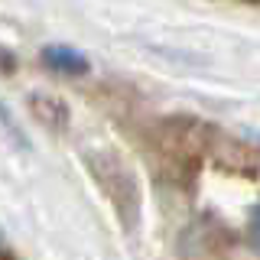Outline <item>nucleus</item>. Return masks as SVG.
Here are the masks:
<instances>
[{
  "instance_id": "obj_1",
  "label": "nucleus",
  "mask_w": 260,
  "mask_h": 260,
  "mask_svg": "<svg viewBox=\"0 0 260 260\" xmlns=\"http://www.w3.org/2000/svg\"><path fill=\"white\" fill-rule=\"evenodd\" d=\"M43 62L55 72H65V75H85L88 72V59L81 52H75V49H69V46H46Z\"/></svg>"
},
{
  "instance_id": "obj_2",
  "label": "nucleus",
  "mask_w": 260,
  "mask_h": 260,
  "mask_svg": "<svg viewBox=\"0 0 260 260\" xmlns=\"http://www.w3.org/2000/svg\"><path fill=\"white\" fill-rule=\"evenodd\" d=\"M29 111L49 127H65L69 124V108L59 104L55 98H49V94H32L29 98Z\"/></svg>"
},
{
  "instance_id": "obj_3",
  "label": "nucleus",
  "mask_w": 260,
  "mask_h": 260,
  "mask_svg": "<svg viewBox=\"0 0 260 260\" xmlns=\"http://www.w3.org/2000/svg\"><path fill=\"white\" fill-rule=\"evenodd\" d=\"M0 124H4V130H7V134H10L13 140H16V146H26V137H23V134H20V127L13 124L10 111H4V108H0Z\"/></svg>"
},
{
  "instance_id": "obj_4",
  "label": "nucleus",
  "mask_w": 260,
  "mask_h": 260,
  "mask_svg": "<svg viewBox=\"0 0 260 260\" xmlns=\"http://www.w3.org/2000/svg\"><path fill=\"white\" fill-rule=\"evenodd\" d=\"M247 231H250V244L260 250V205L254 208V215H250V228H247Z\"/></svg>"
}]
</instances>
